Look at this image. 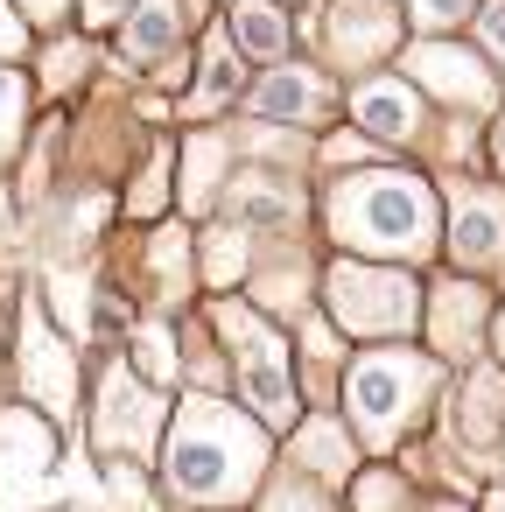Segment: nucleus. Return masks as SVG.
<instances>
[{"instance_id":"obj_1","label":"nucleus","mask_w":505,"mask_h":512,"mask_svg":"<svg viewBox=\"0 0 505 512\" xmlns=\"http://www.w3.org/2000/svg\"><path fill=\"white\" fill-rule=\"evenodd\" d=\"M330 232L358 253L414 260L435 246V197L407 169H365V176H344L330 190Z\"/></svg>"},{"instance_id":"obj_2","label":"nucleus","mask_w":505,"mask_h":512,"mask_svg":"<svg viewBox=\"0 0 505 512\" xmlns=\"http://www.w3.org/2000/svg\"><path fill=\"white\" fill-rule=\"evenodd\" d=\"M260 470V428L239 421L225 400H190L169 435V484L183 498H232Z\"/></svg>"},{"instance_id":"obj_3","label":"nucleus","mask_w":505,"mask_h":512,"mask_svg":"<svg viewBox=\"0 0 505 512\" xmlns=\"http://www.w3.org/2000/svg\"><path fill=\"white\" fill-rule=\"evenodd\" d=\"M330 316L344 337H407L421 316V288L400 267H365V260H337L330 267Z\"/></svg>"},{"instance_id":"obj_4","label":"nucleus","mask_w":505,"mask_h":512,"mask_svg":"<svg viewBox=\"0 0 505 512\" xmlns=\"http://www.w3.org/2000/svg\"><path fill=\"white\" fill-rule=\"evenodd\" d=\"M428 379H435V365L414 358V351H365V358L351 365V414H358V428L386 449V442L421 414Z\"/></svg>"},{"instance_id":"obj_5","label":"nucleus","mask_w":505,"mask_h":512,"mask_svg":"<svg viewBox=\"0 0 505 512\" xmlns=\"http://www.w3.org/2000/svg\"><path fill=\"white\" fill-rule=\"evenodd\" d=\"M225 344L239 358V386L253 400L260 421H295V372H288V337H274V323H260L253 309H218Z\"/></svg>"},{"instance_id":"obj_6","label":"nucleus","mask_w":505,"mask_h":512,"mask_svg":"<svg viewBox=\"0 0 505 512\" xmlns=\"http://www.w3.org/2000/svg\"><path fill=\"white\" fill-rule=\"evenodd\" d=\"M400 43V0H330V57L372 64Z\"/></svg>"},{"instance_id":"obj_7","label":"nucleus","mask_w":505,"mask_h":512,"mask_svg":"<svg viewBox=\"0 0 505 512\" xmlns=\"http://www.w3.org/2000/svg\"><path fill=\"white\" fill-rule=\"evenodd\" d=\"M449 253L463 267H505V197L484 183L456 190V218H449Z\"/></svg>"},{"instance_id":"obj_8","label":"nucleus","mask_w":505,"mask_h":512,"mask_svg":"<svg viewBox=\"0 0 505 512\" xmlns=\"http://www.w3.org/2000/svg\"><path fill=\"white\" fill-rule=\"evenodd\" d=\"M253 113L260 120H281V127H323L330 120V85L316 71H302V64H281V71L260 78Z\"/></svg>"},{"instance_id":"obj_9","label":"nucleus","mask_w":505,"mask_h":512,"mask_svg":"<svg viewBox=\"0 0 505 512\" xmlns=\"http://www.w3.org/2000/svg\"><path fill=\"white\" fill-rule=\"evenodd\" d=\"M414 78H428L442 99H463V106H477V113H491V106H498V78H491L470 50L421 43V50H414Z\"/></svg>"},{"instance_id":"obj_10","label":"nucleus","mask_w":505,"mask_h":512,"mask_svg":"<svg viewBox=\"0 0 505 512\" xmlns=\"http://www.w3.org/2000/svg\"><path fill=\"white\" fill-rule=\"evenodd\" d=\"M484 309H491V295H484V281H442L435 288V309H428V330H435V351L449 358H470L477 351V330H484Z\"/></svg>"},{"instance_id":"obj_11","label":"nucleus","mask_w":505,"mask_h":512,"mask_svg":"<svg viewBox=\"0 0 505 512\" xmlns=\"http://www.w3.org/2000/svg\"><path fill=\"white\" fill-rule=\"evenodd\" d=\"M351 113H358V127H365L372 141H414V134H421V99H414L400 78H372V85H358Z\"/></svg>"},{"instance_id":"obj_12","label":"nucleus","mask_w":505,"mask_h":512,"mask_svg":"<svg viewBox=\"0 0 505 512\" xmlns=\"http://www.w3.org/2000/svg\"><path fill=\"white\" fill-rule=\"evenodd\" d=\"M232 43H239L246 57H281V50H288L281 8H274V0H239V8H232Z\"/></svg>"},{"instance_id":"obj_13","label":"nucleus","mask_w":505,"mask_h":512,"mask_svg":"<svg viewBox=\"0 0 505 512\" xmlns=\"http://www.w3.org/2000/svg\"><path fill=\"white\" fill-rule=\"evenodd\" d=\"M176 36H183V8H176V0H148V8L134 15V29H127V57L155 64V57H169Z\"/></svg>"},{"instance_id":"obj_14","label":"nucleus","mask_w":505,"mask_h":512,"mask_svg":"<svg viewBox=\"0 0 505 512\" xmlns=\"http://www.w3.org/2000/svg\"><path fill=\"white\" fill-rule=\"evenodd\" d=\"M232 92H239V64H232L225 36H211V43H204V78H197V99H190V106L204 113V106H225Z\"/></svg>"},{"instance_id":"obj_15","label":"nucleus","mask_w":505,"mask_h":512,"mask_svg":"<svg viewBox=\"0 0 505 512\" xmlns=\"http://www.w3.org/2000/svg\"><path fill=\"white\" fill-rule=\"evenodd\" d=\"M407 15H414L421 29L442 36V29H463V22L477 15V0H407Z\"/></svg>"},{"instance_id":"obj_16","label":"nucleus","mask_w":505,"mask_h":512,"mask_svg":"<svg viewBox=\"0 0 505 512\" xmlns=\"http://www.w3.org/2000/svg\"><path fill=\"white\" fill-rule=\"evenodd\" d=\"M477 36H484L491 64L505 71V0H477Z\"/></svg>"},{"instance_id":"obj_17","label":"nucleus","mask_w":505,"mask_h":512,"mask_svg":"<svg viewBox=\"0 0 505 512\" xmlns=\"http://www.w3.org/2000/svg\"><path fill=\"white\" fill-rule=\"evenodd\" d=\"M15 113H22V85H15L8 71H0V148L15 141Z\"/></svg>"},{"instance_id":"obj_18","label":"nucleus","mask_w":505,"mask_h":512,"mask_svg":"<svg viewBox=\"0 0 505 512\" xmlns=\"http://www.w3.org/2000/svg\"><path fill=\"white\" fill-rule=\"evenodd\" d=\"M127 15V0H85V22L99 29V22H120Z\"/></svg>"},{"instance_id":"obj_19","label":"nucleus","mask_w":505,"mask_h":512,"mask_svg":"<svg viewBox=\"0 0 505 512\" xmlns=\"http://www.w3.org/2000/svg\"><path fill=\"white\" fill-rule=\"evenodd\" d=\"M15 43H22V22H15V15H8V8H0V57H8V50H15Z\"/></svg>"},{"instance_id":"obj_20","label":"nucleus","mask_w":505,"mask_h":512,"mask_svg":"<svg viewBox=\"0 0 505 512\" xmlns=\"http://www.w3.org/2000/svg\"><path fill=\"white\" fill-rule=\"evenodd\" d=\"M491 162H498V176H505V113L491 120Z\"/></svg>"},{"instance_id":"obj_21","label":"nucleus","mask_w":505,"mask_h":512,"mask_svg":"<svg viewBox=\"0 0 505 512\" xmlns=\"http://www.w3.org/2000/svg\"><path fill=\"white\" fill-rule=\"evenodd\" d=\"M22 8H29V15H43V22H50V15H57V8H64V0H22Z\"/></svg>"},{"instance_id":"obj_22","label":"nucleus","mask_w":505,"mask_h":512,"mask_svg":"<svg viewBox=\"0 0 505 512\" xmlns=\"http://www.w3.org/2000/svg\"><path fill=\"white\" fill-rule=\"evenodd\" d=\"M491 330H498V358H505V309H498V323H491Z\"/></svg>"},{"instance_id":"obj_23","label":"nucleus","mask_w":505,"mask_h":512,"mask_svg":"<svg viewBox=\"0 0 505 512\" xmlns=\"http://www.w3.org/2000/svg\"><path fill=\"white\" fill-rule=\"evenodd\" d=\"M484 512H505V491H491V505H484Z\"/></svg>"}]
</instances>
